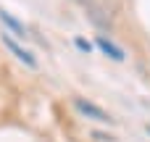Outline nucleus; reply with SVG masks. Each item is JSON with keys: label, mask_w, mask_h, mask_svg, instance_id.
Listing matches in <instances>:
<instances>
[{"label": "nucleus", "mask_w": 150, "mask_h": 142, "mask_svg": "<svg viewBox=\"0 0 150 142\" xmlns=\"http://www.w3.org/2000/svg\"><path fill=\"white\" fill-rule=\"evenodd\" d=\"M0 24H3V29L8 32V34H13L18 42H26V40H32V32H29V26L18 18V16H13L8 8H3L0 5Z\"/></svg>", "instance_id": "20e7f679"}, {"label": "nucleus", "mask_w": 150, "mask_h": 142, "mask_svg": "<svg viewBox=\"0 0 150 142\" xmlns=\"http://www.w3.org/2000/svg\"><path fill=\"white\" fill-rule=\"evenodd\" d=\"M74 47H76L82 55H92V53H95V42L87 40V37H82V34H74Z\"/></svg>", "instance_id": "39448f33"}, {"label": "nucleus", "mask_w": 150, "mask_h": 142, "mask_svg": "<svg viewBox=\"0 0 150 142\" xmlns=\"http://www.w3.org/2000/svg\"><path fill=\"white\" fill-rule=\"evenodd\" d=\"M92 42H95V50H98L100 55H105L108 61H113V63H124V61H127L124 47H121L116 40H111L108 34H95Z\"/></svg>", "instance_id": "7ed1b4c3"}, {"label": "nucleus", "mask_w": 150, "mask_h": 142, "mask_svg": "<svg viewBox=\"0 0 150 142\" xmlns=\"http://www.w3.org/2000/svg\"><path fill=\"white\" fill-rule=\"evenodd\" d=\"M145 134H148V137H150V124H145Z\"/></svg>", "instance_id": "0eeeda50"}, {"label": "nucleus", "mask_w": 150, "mask_h": 142, "mask_svg": "<svg viewBox=\"0 0 150 142\" xmlns=\"http://www.w3.org/2000/svg\"><path fill=\"white\" fill-rule=\"evenodd\" d=\"M92 137H95L98 142H116V137H113L111 132H103V129H95V132H92Z\"/></svg>", "instance_id": "423d86ee"}, {"label": "nucleus", "mask_w": 150, "mask_h": 142, "mask_svg": "<svg viewBox=\"0 0 150 142\" xmlns=\"http://www.w3.org/2000/svg\"><path fill=\"white\" fill-rule=\"evenodd\" d=\"M0 42H3V47H5L13 58H16L18 63H24L26 69H32V71H37V69H40V58L34 55V50H29L24 42H18L13 34H8L5 29L0 32Z\"/></svg>", "instance_id": "f03ea898"}, {"label": "nucleus", "mask_w": 150, "mask_h": 142, "mask_svg": "<svg viewBox=\"0 0 150 142\" xmlns=\"http://www.w3.org/2000/svg\"><path fill=\"white\" fill-rule=\"evenodd\" d=\"M71 105H74V111L82 116V119H87V121H95V124H103V126H113L116 124V119L103 108V105H98V103H92V100H87V97H71Z\"/></svg>", "instance_id": "f257e3e1"}]
</instances>
